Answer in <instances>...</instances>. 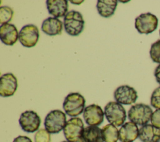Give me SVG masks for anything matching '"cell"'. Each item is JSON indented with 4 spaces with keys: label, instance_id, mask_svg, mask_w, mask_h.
<instances>
[{
    "label": "cell",
    "instance_id": "cell-1",
    "mask_svg": "<svg viewBox=\"0 0 160 142\" xmlns=\"http://www.w3.org/2000/svg\"><path fill=\"white\" fill-rule=\"evenodd\" d=\"M85 103L86 100L80 93H71L65 98L62 106L65 113L74 118L84 111Z\"/></svg>",
    "mask_w": 160,
    "mask_h": 142
},
{
    "label": "cell",
    "instance_id": "cell-2",
    "mask_svg": "<svg viewBox=\"0 0 160 142\" xmlns=\"http://www.w3.org/2000/svg\"><path fill=\"white\" fill-rule=\"evenodd\" d=\"M65 31L72 36L80 34L84 26V20L82 14L76 11H70L64 18Z\"/></svg>",
    "mask_w": 160,
    "mask_h": 142
},
{
    "label": "cell",
    "instance_id": "cell-3",
    "mask_svg": "<svg viewBox=\"0 0 160 142\" xmlns=\"http://www.w3.org/2000/svg\"><path fill=\"white\" fill-rule=\"evenodd\" d=\"M104 114L108 121L115 126H122L126 119L125 109L116 101L109 102L105 106Z\"/></svg>",
    "mask_w": 160,
    "mask_h": 142
},
{
    "label": "cell",
    "instance_id": "cell-4",
    "mask_svg": "<svg viewBox=\"0 0 160 142\" xmlns=\"http://www.w3.org/2000/svg\"><path fill=\"white\" fill-rule=\"evenodd\" d=\"M152 113L149 106L143 103H138L130 108L128 116L131 122L138 125L144 126L151 120Z\"/></svg>",
    "mask_w": 160,
    "mask_h": 142
},
{
    "label": "cell",
    "instance_id": "cell-5",
    "mask_svg": "<svg viewBox=\"0 0 160 142\" xmlns=\"http://www.w3.org/2000/svg\"><path fill=\"white\" fill-rule=\"evenodd\" d=\"M66 116L59 109L51 111L44 119L45 129L51 134H56L62 130L66 124Z\"/></svg>",
    "mask_w": 160,
    "mask_h": 142
},
{
    "label": "cell",
    "instance_id": "cell-6",
    "mask_svg": "<svg viewBox=\"0 0 160 142\" xmlns=\"http://www.w3.org/2000/svg\"><path fill=\"white\" fill-rule=\"evenodd\" d=\"M84 129L82 119L78 117H74L67 121L63 132L68 141L79 142Z\"/></svg>",
    "mask_w": 160,
    "mask_h": 142
},
{
    "label": "cell",
    "instance_id": "cell-7",
    "mask_svg": "<svg viewBox=\"0 0 160 142\" xmlns=\"http://www.w3.org/2000/svg\"><path fill=\"white\" fill-rule=\"evenodd\" d=\"M158 25L157 17L150 13H142L135 19V28L140 34H149L155 31Z\"/></svg>",
    "mask_w": 160,
    "mask_h": 142
},
{
    "label": "cell",
    "instance_id": "cell-8",
    "mask_svg": "<svg viewBox=\"0 0 160 142\" xmlns=\"http://www.w3.org/2000/svg\"><path fill=\"white\" fill-rule=\"evenodd\" d=\"M39 38L38 27L34 24L24 26L19 33V40L21 44L26 48H32L36 46Z\"/></svg>",
    "mask_w": 160,
    "mask_h": 142
},
{
    "label": "cell",
    "instance_id": "cell-9",
    "mask_svg": "<svg viewBox=\"0 0 160 142\" xmlns=\"http://www.w3.org/2000/svg\"><path fill=\"white\" fill-rule=\"evenodd\" d=\"M41 118L34 111H26L21 113L19 123L22 129L27 133H34L39 130Z\"/></svg>",
    "mask_w": 160,
    "mask_h": 142
},
{
    "label": "cell",
    "instance_id": "cell-10",
    "mask_svg": "<svg viewBox=\"0 0 160 142\" xmlns=\"http://www.w3.org/2000/svg\"><path fill=\"white\" fill-rule=\"evenodd\" d=\"M116 102L121 104H131L136 102L138 98L137 91L128 85H122L116 88L114 93Z\"/></svg>",
    "mask_w": 160,
    "mask_h": 142
},
{
    "label": "cell",
    "instance_id": "cell-11",
    "mask_svg": "<svg viewBox=\"0 0 160 142\" xmlns=\"http://www.w3.org/2000/svg\"><path fill=\"white\" fill-rule=\"evenodd\" d=\"M104 114L101 106L95 104L86 106L83 111V118L89 126L100 125L103 122Z\"/></svg>",
    "mask_w": 160,
    "mask_h": 142
},
{
    "label": "cell",
    "instance_id": "cell-12",
    "mask_svg": "<svg viewBox=\"0 0 160 142\" xmlns=\"http://www.w3.org/2000/svg\"><path fill=\"white\" fill-rule=\"evenodd\" d=\"M18 88L16 77L11 73L1 76L0 79V95L2 97L12 96Z\"/></svg>",
    "mask_w": 160,
    "mask_h": 142
},
{
    "label": "cell",
    "instance_id": "cell-13",
    "mask_svg": "<svg viewBox=\"0 0 160 142\" xmlns=\"http://www.w3.org/2000/svg\"><path fill=\"white\" fill-rule=\"evenodd\" d=\"M1 41L6 45L12 46L19 39V33L15 25L10 23L1 24L0 26Z\"/></svg>",
    "mask_w": 160,
    "mask_h": 142
},
{
    "label": "cell",
    "instance_id": "cell-14",
    "mask_svg": "<svg viewBox=\"0 0 160 142\" xmlns=\"http://www.w3.org/2000/svg\"><path fill=\"white\" fill-rule=\"evenodd\" d=\"M139 128L133 122H126L119 130V139L121 142H133L139 137Z\"/></svg>",
    "mask_w": 160,
    "mask_h": 142
},
{
    "label": "cell",
    "instance_id": "cell-15",
    "mask_svg": "<svg viewBox=\"0 0 160 142\" xmlns=\"http://www.w3.org/2000/svg\"><path fill=\"white\" fill-rule=\"evenodd\" d=\"M139 138L142 142H159L160 128L150 124L142 126L139 130Z\"/></svg>",
    "mask_w": 160,
    "mask_h": 142
},
{
    "label": "cell",
    "instance_id": "cell-16",
    "mask_svg": "<svg viewBox=\"0 0 160 142\" xmlns=\"http://www.w3.org/2000/svg\"><path fill=\"white\" fill-rule=\"evenodd\" d=\"M46 3L48 12L54 18H62L68 13V2L66 0H48Z\"/></svg>",
    "mask_w": 160,
    "mask_h": 142
},
{
    "label": "cell",
    "instance_id": "cell-17",
    "mask_svg": "<svg viewBox=\"0 0 160 142\" xmlns=\"http://www.w3.org/2000/svg\"><path fill=\"white\" fill-rule=\"evenodd\" d=\"M62 29V23L58 18L49 17L43 21L41 30L49 36L61 34Z\"/></svg>",
    "mask_w": 160,
    "mask_h": 142
},
{
    "label": "cell",
    "instance_id": "cell-18",
    "mask_svg": "<svg viewBox=\"0 0 160 142\" xmlns=\"http://www.w3.org/2000/svg\"><path fill=\"white\" fill-rule=\"evenodd\" d=\"M79 142H104L102 129L96 126L84 128Z\"/></svg>",
    "mask_w": 160,
    "mask_h": 142
},
{
    "label": "cell",
    "instance_id": "cell-19",
    "mask_svg": "<svg viewBox=\"0 0 160 142\" xmlns=\"http://www.w3.org/2000/svg\"><path fill=\"white\" fill-rule=\"evenodd\" d=\"M118 5L116 0H98L96 8L98 13L104 18H109L115 12Z\"/></svg>",
    "mask_w": 160,
    "mask_h": 142
},
{
    "label": "cell",
    "instance_id": "cell-20",
    "mask_svg": "<svg viewBox=\"0 0 160 142\" xmlns=\"http://www.w3.org/2000/svg\"><path fill=\"white\" fill-rule=\"evenodd\" d=\"M102 134L105 142H117L119 139V130L112 124H108L103 126Z\"/></svg>",
    "mask_w": 160,
    "mask_h": 142
},
{
    "label": "cell",
    "instance_id": "cell-21",
    "mask_svg": "<svg viewBox=\"0 0 160 142\" xmlns=\"http://www.w3.org/2000/svg\"><path fill=\"white\" fill-rule=\"evenodd\" d=\"M14 11L9 6H1L0 8V23L1 24L8 23L12 20Z\"/></svg>",
    "mask_w": 160,
    "mask_h": 142
},
{
    "label": "cell",
    "instance_id": "cell-22",
    "mask_svg": "<svg viewBox=\"0 0 160 142\" xmlns=\"http://www.w3.org/2000/svg\"><path fill=\"white\" fill-rule=\"evenodd\" d=\"M149 53L152 60L160 64V40H158L151 45Z\"/></svg>",
    "mask_w": 160,
    "mask_h": 142
},
{
    "label": "cell",
    "instance_id": "cell-23",
    "mask_svg": "<svg viewBox=\"0 0 160 142\" xmlns=\"http://www.w3.org/2000/svg\"><path fill=\"white\" fill-rule=\"evenodd\" d=\"M51 134L46 129L41 128L38 130V131L35 134V142H51Z\"/></svg>",
    "mask_w": 160,
    "mask_h": 142
},
{
    "label": "cell",
    "instance_id": "cell-24",
    "mask_svg": "<svg viewBox=\"0 0 160 142\" xmlns=\"http://www.w3.org/2000/svg\"><path fill=\"white\" fill-rule=\"evenodd\" d=\"M151 106L157 109H160V86L156 88L152 92L151 97Z\"/></svg>",
    "mask_w": 160,
    "mask_h": 142
},
{
    "label": "cell",
    "instance_id": "cell-25",
    "mask_svg": "<svg viewBox=\"0 0 160 142\" xmlns=\"http://www.w3.org/2000/svg\"><path fill=\"white\" fill-rule=\"evenodd\" d=\"M150 121L151 124L160 128V109H157L152 113Z\"/></svg>",
    "mask_w": 160,
    "mask_h": 142
},
{
    "label": "cell",
    "instance_id": "cell-26",
    "mask_svg": "<svg viewBox=\"0 0 160 142\" xmlns=\"http://www.w3.org/2000/svg\"><path fill=\"white\" fill-rule=\"evenodd\" d=\"M12 142H32V140L26 136H19L14 139Z\"/></svg>",
    "mask_w": 160,
    "mask_h": 142
},
{
    "label": "cell",
    "instance_id": "cell-27",
    "mask_svg": "<svg viewBox=\"0 0 160 142\" xmlns=\"http://www.w3.org/2000/svg\"><path fill=\"white\" fill-rule=\"evenodd\" d=\"M154 76L156 79V81L160 84V64H159L154 71Z\"/></svg>",
    "mask_w": 160,
    "mask_h": 142
},
{
    "label": "cell",
    "instance_id": "cell-28",
    "mask_svg": "<svg viewBox=\"0 0 160 142\" xmlns=\"http://www.w3.org/2000/svg\"><path fill=\"white\" fill-rule=\"evenodd\" d=\"M62 142H69V141H62Z\"/></svg>",
    "mask_w": 160,
    "mask_h": 142
},
{
    "label": "cell",
    "instance_id": "cell-29",
    "mask_svg": "<svg viewBox=\"0 0 160 142\" xmlns=\"http://www.w3.org/2000/svg\"><path fill=\"white\" fill-rule=\"evenodd\" d=\"M159 33H160V30H159Z\"/></svg>",
    "mask_w": 160,
    "mask_h": 142
}]
</instances>
